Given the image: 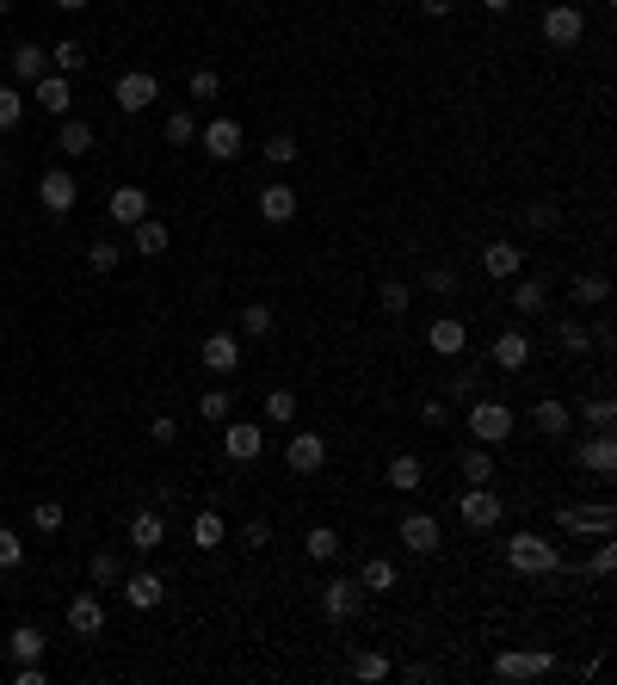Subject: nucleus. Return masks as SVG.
Listing matches in <instances>:
<instances>
[{"mask_svg":"<svg viewBox=\"0 0 617 685\" xmlns=\"http://www.w3.org/2000/svg\"><path fill=\"white\" fill-rule=\"evenodd\" d=\"M506 568L513 574H556L562 568V544L543 531H513L506 537Z\"/></svg>","mask_w":617,"mask_h":685,"instance_id":"nucleus-1","label":"nucleus"},{"mask_svg":"<svg viewBox=\"0 0 617 685\" xmlns=\"http://www.w3.org/2000/svg\"><path fill=\"white\" fill-rule=\"evenodd\" d=\"M513 426H519V414L506 408L500 395H476V402H469V439L476 445H506Z\"/></svg>","mask_w":617,"mask_h":685,"instance_id":"nucleus-2","label":"nucleus"},{"mask_svg":"<svg viewBox=\"0 0 617 685\" xmlns=\"http://www.w3.org/2000/svg\"><path fill=\"white\" fill-rule=\"evenodd\" d=\"M457 519H463L469 531H494V525L506 519V500L494 494V482H482V488H463V494H457Z\"/></svg>","mask_w":617,"mask_h":685,"instance_id":"nucleus-3","label":"nucleus"},{"mask_svg":"<svg viewBox=\"0 0 617 685\" xmlns=\"http://www.w3.org/2000/svg\"><path fill=\"white\" fill-rule=\"evenodd\" d=\"M617 513H611V500H593V507H562L556 513V531L562 537H611Z\"/></svg>","mask_w":617,"mask_h":685,"instance_id":"nucleus-4","label":"nucleus"},{"mask_svg":"<svg viewBox=\"0 0 617 685\" xmlns=\"http://www.w3.org/2000/svg\"><path fill=\"white\" fill-rule=\"evenodd\" d=\"M358 611H365V587H358L352 574H334V581L321 587V618H328V624H352Z\"/></svg>","mask_w":617,"mask_h":685,"instance_id":"nucleus-5","label":"nucleus"},{"mask_svg":"<svg viewBox=\"0 0 617 685\" xmlns=\"http://www.w3.org/2000/svg\"><path fill=\"white\" fill-rule=\"evenodd\" d=\"M488 673L494 679H543V673H556V655L550 648H506V655H494Z\"/></svg>","mask_w":617,"mask_h":685,"instance_id":"nucleus-6","label":"nucleus"},{"mask_svg":"<svg viewBox=\"0 0 617 685\" xmlns=\"http://www.w3.org/2000/svg\"><path fill=\"white\" fill-rule=\"evenodd\" d=\"M395 537H402V550H408V556H439L445 525H439V513H402Z\"/></svg>","mask_w":617,"mask_h":685,"instance_id":"nucleus-7","label":"nucleus"},{"mask_svg":"<svg viewBox=\"0 0 617 685\" xmlns=\"http://www.w3.org/2000/svg\"><path fill=\"white\" fill-rule=\"evenodd\" d=\"M321 463H328V439H321V432H290L284 439V470L290 476H321Z\"/></svg>","mask_w":617,"mask_h":685,"instance_id":"nucleus-8","label":"nucleus"},{"mask_svg":"<svg viewBox=\"0 0 617 685\" xmlns=\"http://www.w3.org/2000/svg\"><path fill=\"white\" fill-rule=\"evenodd\" d=\"M112 99H118V112H149V105L161 99V81L149 75V68H130V75H118V87H112Z\"/></svg>","mask_w":617,"mask_h":685,"instance_id":"nucleus-9","label":"nucleus"},{"mask_svg":"<svg viewBox=\"0 0 617 685\" xmlns=\"http://www.w3.org/2000/svg\"><path fill=\"white\" fill-rule=\"evenodd\" d=\"M260 451H266V426L229 414V420H223V457H229V463H253Z\"/></svg>","mask_w":617,"mask_h":685,"instance_id":"nucleus-10","label":"nucleus"},{"mask_svg":"<svg viewBox=\"0 0 617 685\" xmlns=\"http://www.w3.org/2000/svg\"><path fill=\"white\" fill-rule=\"evenodd\" d=\"M580 31H587V13L568 7V0L543 13V44H550V50H574V44H580Z\"/></svg>","mask_w":617,"mask_h":685,"instance_id":"nucleus-11","label":"nucleus"},{"mask_svg":"<svg viewBox=\"0 0 617 685\" xmlns=\"http://www.w3.org/2000/svg\"><path fill=\"white\" fill-rule=\"evenodd\" d=\"M198 142H204L210 161H241V149H247V136H241L235 118H210V124L198 130Z\"/></svg>","mask_w":617,"mask_h":685,"instance_id":"nucleus-12","label":"nucleus"},{"mask_svg":"<svg viewBox=\"0 0 617 685\" xmlns=\"http://www.w3.org/2000/svg\"><path fill=\"white\" fill-rule=\"evenodd\" d=\"M75 198H81V186H75V173H68V167H50V173L38 179V204H44L50 216H68V210H75Z\"/></svg>","mask_w":617,"mask_h":685,"instance_id":"nucleus-13","label":"nucleus"},{"mask_svg":"<svg viewBox=\"0 0 617 685\" xmlns=\"http://www.w3.org/2000/svg\"><path fill=\"white\" fill-rule=\"evenodd\" d=\"M531 426L543 432V439H568V432H574V408L556 402V395H537V402H531Z\"/></svg>","mask_w":617,"mask_h":685,"instance_id":"nucleus-14","label":"nucleus"},{"mask_svg":"<svg viewBox=\"0 0 617 685\" xmlns=\"http://www.w3.org/2000/svg\"><path fill=\"white\" fill-rule=\"evenodd\" d=\"M482 272H488L494 284L519 278V272H525V247H519V241H488V247H482Z\"/></svg>","mask_w":617,"mask_h":685,"instance_id":"nucleus-15","label":"nucleus"},{"mask_svg":"<svg viewBox=\"0 0 617 685\" xmlns=\"http://www.w3.org/2000/svg\"><path fill=\"white\" fill-rule=\"evenodd\" d=\"M124 605L130 611H155L161 599H167V581H161V574H149V568H136V574H124Z\"/></svg>","mask_w":617,"mask_h":685,"instance_id":"nucleus-16","label":"nucleus"},{"mask_svg":"<svg viewBox=\"0 0 617 685\" xmlns=\"http://www.w3.org/2000/svg\"><path fill=\"white\" fill-rule=\"evenodd\" d=\"M383 482H389L395 494H420V488H426V463H420L414 451H395V457L383 463Z\"/></svg>","mask_w":617,"mask_h":685,"instance_id":"nucleus-17","label":"nucleus"},{"mask_svg":"<svg viewBox=\"0 0 617 685\" xmlns=\"http://www.w3.org/2000/svg\"><path fill=\"white\" fill-rule=\"evenodd\" d=\"M488 358H494L500 371H525V365H531V334H525V328H506V334H494Z\"/></svg>","mask_w":617,"mask_h":685,"instance_id":"nucleus-18","label":"nucleus"},{"mask_svg":"<svg viewBox=\"0 0 617 685\" xmlns=\"http://www.w3.org/2000/svg\"><path fill=\"white\" fill-rule=\"evenodd\" d=\"M105 216H112L118 229H136L142 216H149V192H142V186H118L112 198H105Z\"/></svg>","mask_w":617,"mask_h":685,"instance_id":"nucleus-19","label":"nucleus"},{"mask_svg":"<svg viewBox=\"0 0 617 685\" xmlns=\"http://www.w3.org/2000/svg\"><path fill=\"white\" fill-rule=\"evenodd\" d=\"M68 630H75V636H99V630H105V599H99L93 587L68 599Z\"/></svg>","mask_w":617,"mask_h":685,"instance_id":"nucleus-20","label":"nucleus"},{"mask_svg":"<svg viewBox=\"0 0 617 685\" xmlns=\"http://www.w3.org/2000/svg\"><path fill=\"white\" fill-rule=\"evenodd\" d=\"M358 587H365V599H377V593H395V581H402V568H395L389 556H365L358 562V574H352Z\"/></svg>","mask_w":617,"mask_h":685,"instance_id":"nucleus-21","label":"nucleus"},{"mask_svg":"<svg viewBox=\"0 0 617 685\" xmlns=\"http://www.w3.org/2000/svg\"><path fill=\"white\" fill-rule=\"evenodd\" d=\"M7 68H13V87H31V81H44V75H50V50H38V44H13Z\"/></svg>","mask_w":617,"mask_h":685,"instance_id":"nucleus-22","label":"nucleus"},{"mask_svg":"<svg viewBox=\"0 0 617 685\" xmlns=\"http://www.w3.org/2000/svg\"><path fill=\"white\" fill-rule=\"evenodd\" d=\"M198 358H204V371H216V377H229V371L241 365V340H235V334H210V340L198 346Z\"/></svg>","mask_w":617,"mask_h":685,"instance_id":"nucleus-23","label":"nucleus"},{"mask_svg":"<svg viewBox=\"0 0 617 685\" xmlns=\"http://www.w3.org/2000/svg\"><path fill=\"white\" fill-rule=\"evenodd\" d=\"M426 346L439 352V358H463V346H469V328H463L457 315H439V321H432V334H426Z\"/></svg>","mask_w":617,"mask_h":685,"instance_id":"nucleus-24","label":"nucleus"},{"mask_svg":"<svg viewBox=\"0 0 617 685\" xmlns=\"http://www.w3.org/2000/svg\"><path fill=\"white\" fill-rule=\"evenodd\" d=\"M574 457H580V470H593V476H611V470H617V439H611V432H593V439L580 445Z\"/></svg>","mask_w":617,"mask_h":685,"instance_id":"nucleus-25","label":"nucleus"},{"mask_svg":"<svg viewBox=\"0 0 617 685\" xmlns=\"http://www.w3.org/2000/svg\"><path fill=\"white\" fill-rule=\"evenodd\" d=\"M130 247H136L142 260H161L167 247H173V235H167V223H155V216H142V223L130 229Z\"/></svg>","mask_w":617,"mask_h":685,"instance_id":"nucleus-26","label":"nucleus"},{"mask_svg":"<svg viewBox=\"0 0 617 685\" xmlns=\"http://www.w3.org/2000/svg\"><path fill=\"white\" fill-rule=\"evenodd\" d=\"M161 544H167V519H161V513H136V519H130V550L149 556V550H161Z\"/></svg>","mask_w":617,"mask_h":685,"instance_id":"nucleus-27","label":"nucleus"},{"mask_svg":"<svg viewBox=\"0 0 617 685\" xmlns=\"http://www.w3.org/2000/svg\"><path fill=\"white\" fill-rule=\"evenodd\" d=\"M260 216H266V223H290V216H297V192H290V179H272V186L260 192Z\"/></svg>","mask_w":617,"mask_h":685,"instance_id":"nucleus-28","label":"nucleus"},{"mask_svg":"<svg viewBox=\"0 0 617 685\" xmlns=\"http://www.w3.org/2000/svg\"><path fill=\"white\" fill-rule=\"evenodd\" d=\"M513 291H506V303H513V315H543V303H550V291H543V278H506Z\"/></svg>","mask_w":617,"mask_h":685,"instance_id":"nucleus-29","label":"nucleus"},{"mask_svg":"<svg viewBox=\"0 0 617 685\" xmlns=\"http://www.w3.org/2000/svg\"><path fill=\"white\" fill-rule=\"evenodd\" d=\"M457 476H463V488L494 482V451H488V445H469V451L457 457Z\"/></svg>","mask_w":617,"mask_h":685,"instance_id":"nucleus-30","label":"nucleus"},{"mask_svg":"<svg viewBox=\"0 0 617 685\" xmlns=\"http://www.w3.org/2000/svg\"><path fill=\"white\" fill-rule=\"evenodd\" d=\"M192 544H198V550H223V544H229V519L216 513V507H204V513L192 519Z\"/></svg>","mask_w":617,"mask_h":685,"instance_id":"nucleus-31","label":"nucleus"},{"mask_svg":"<svg viewBox=\"0 0 617 685\" xmlns=\"http://www.w3.org/2000/svg\"><path fill=\"white\" fill-rule=\"evenodd\" d=\"M38 87V105L50 118H68V105H75V93H68V75H44V81H31Z\"/></svg>","mask_w":617,"mask_h":685,"instance_id":"nucleus-32","label":"nucleus"},{"mask_svg":"<svg viewBox=\"0 0 617 685\" xmlns=\"http://www.w3.org/2000/svg\"><path fill=\"white\" fill-rule=\"evenodd\" d=\"M303 556H309V562H334V556H340V531H334V525H309V531H303Z\"/></svg>","mask_w":617,"mask_h":685,"instance_id":"nucleus-33","label":"nucleus"},{"mask_svg":"<svg viewBox=\"0 0 617 685\" xmlns=\"http://www.w3.org/2000/svg\"><path fill=\"white\" fill-rule=\"evenodd\" d=\"M56 149H62V155H87V149H93V124H87V118H62Z\"/></svg>","mask_w":617,"mask_h":685,"instance_id":"nucleus-34","label":"nucleus"},{"mask_svg":"<svg viewBox=\"0 0 617 685\" xmlns=\"http://www.w3.org/2000/svg\"><path fill=\"white\" fill-rule=\"evenodd\" d=\"M50 68H56V75H81V68H87V44H81V38L50 44Z\"/></svg>","mask_w":617,"mask_h":685,"instance_id":"nucleus-35","label":"nucleus"},{"mask_svg":"<svg viewBox=\"0 0 617 685\" xmlns=\"http://www.w3.org/2000/svg\"><path fill=\"white\" fill-rule=\"evenodd\" d=\"M574 303H580V309H599V303H611V278H605V272L574 278Z\"/></svg>","mask_w":617,"mask_h":685,"instance_id":"nucleus-36","label":"nucleus"},{"mask_svg":"<svg viewBox=\"0 0 617 685\" xmlns=\"http://www.w3.org/2000/svg\"><path fill=\"white\" fill-rule=\"evenodd\" d=\"M7 648H13V661H44V630L38 624H19L7 636Z\"/></svg>","mask_w":617,"mask_h":685,"instance_id":"nucleus-37","label":"nucleus"},{"mask_svg":"<svg viewBox=\"0 0 617 685\" xmlns=\"http://www.w3.org/2000/svg\"><path fill=\"white\" fill-rule=\"evenodd\" d=\"M118 260H124V247H118L112 235L87 241V272H118Z\"/></svg>","mask_w":617,"mask_h":685,"instance_id":"nucleus-38","label":"nucleus"},{"mask_svg":"<svg viewBox=\"0 0 617 685\" xmlns=\"http://www.w3.org/2000/svg\"><path fill=\"white\" fill-rule=\"evenodd\" d=\"M229 414H235V395H229V389H204V395H198V420L223 426Z\"/></svg>","mask_w":617,"mask_h":685,"instance_id":"nucleus-39","label":"nucleus"},{"mask_svg":"<svg viewBox=\"0 0 617 685\" xmlns=\"http://www.w3.org/2000/svg\"><path fill=\"white\" fill-rule=\"evenodd\" d=\"M272 321H278L272 303H247V309H241V340H266V334H272Z\"/></svg>","mask_w":617,"mask_h":685,"instance_id":"nucleus-40","label":"nucleus"},{"mask_svg":"<svg viewBox=\"0 0 617 685\" xmlns=\"http://www.w3.org/2000/svg\"><path fill=\"white\" fill-rule=\"evenodd\" d=\"M556 346H562V352H593V328H580L574 315H562V321H556Z\"/></svg>","mask_w":617,"mask_h":685,"instance_id":"nucleus-41","label":"nucleus"},{"mask_svg":"<svg viewBox=\"0 0 617 685\" xmlns=\"http://www.w3.org/2000/svg\"><path fill=\"white\" fill-rule=\"evenodd\" d=\"M87 574H93V587H118V581H124V562H118V550H99V556L87 562Z\"/></svg>","mask_w":617,"mask_h":685,"instance_id":"nucleus-42","label":"nucleus"},{"mask_svg":"<svg viewBox=\"0 0 617 685\" xmlns=\"http://www.w3.org/2000/svg\"><path fill=\"white\" fill-rule=\"evenodd\" d=\"M260 155H266V167H290L303 149H297V136H284V130H278V136H266V142H260Z\"/></svg>","mask_w":617,"mask_h":685,"instance_id":"nucleus-43","label":"nucleus"},{"mask_svg":"<svg viewBox=\"0 0 617 685\" xmlns=\"http://www.w3.org/2000/svg\"><path fill=\"white\" fill-rule=\"evenodd\" d=\"M377 303H383L389 315H408V303H414V291H408V284H402V278H383V284H377Z\"/></svg>","mask_w":617,"mask_h":685,"instance_id":"nucleus-44","label":"nucleus"},{"mask_svg":"<svg viewBox=\"0 0 617 685\" xmlns=\"http://www.w3.org/2000/svg\"><path fill=\"white\" fill-rule=\"evenodd\" d=\"M290 420H297V395H290V389H272V395H266V426H290Z\"/></svg>","mask_w":617,"mask_h":685,"instance_id":"nucleus-45","label":"nucleus"},{"mask_svg":"<svg viewBox=\"0 0 617 685\" xmlns=\"http://www.w3.org/2000/svg\"><path fill=\"white\" fill-rule=\"evenodd\" d=\"M161 136L173 142V149H186V142H198V118H192V112H173V118L161 124Z\"/></svg>","mask_w":617,"mask_h":685,"instance_id":"nucleus-46","label":"nucleus"},{"mask_svg":"<svg viewBox=\"0 0 617 685\" xmlns=\"http://www.w3.org/2000/svg\"><path fill=\"white\" fill-rule=\"evenodd\" d=\"M352 679H389V655H383V648H365V655H352Z\"/></svg>","mask_w":617,"mask_h":685,"instance_id":"nucleus-47","label":"nucleus"},{"mask_svg":"<svg viewBox=\"0 0 617 685\" xmlns=\"http://www.w3.org/2000/svg\"><path fill=\"white\" fill-rule=\"evenodd\" d=\"M562 223V210L550 204V198H537V204H525V229H537V235H550Z\"/></svg>","mask_w":617,"mask_h":685,"instance_id":"nucleus-48","label":"nucleus"},{"mask_svg":"<svg viewBox=\"0 0 617 685\" xmlns=\"http://www.w3.org/2000/svg\"><path fill=\"white\" fill-rule=\"evenodd\" d=\"M19 124H25V93L0 87V130H19Z\"/></svg>","mask_w":617,"mask_h":685,"instance_id":"nucleus-49","label":"nucleus"},{"mask_svg":"<svg viewBox=\"0 0 617 685\" xmlns=\"http://www.w3.org/2000/svg\"><path fill=\"white\" fill-rule=\"evenodd\" d=\"M266 544H272V519H260V513L241 519V550H266Z\"/></svg>","mask_w":617,"mask_h":685,"instance_id":"nucleus-50","label":"nucleus"},{"mask_svg":"<svg viewBox=\"0 0 617 685\" xmlns=\"http://www.w3.org/2000/svg\"><path fill=\"white\" fill-rule=\"evenodd\" d=\"M62 519H68V513H62V500H38V507H31V525H38L44 537L62 531Z\"/></svg>","mask_w":617,"mask_h":685,"instance_id":"nucleus-51","label":"nucleus"},{"mask_svg":"<svg viewBox=\"0 0 617 685\" xmlns=\"http://www.w3.org/2000/svg\"><path fill=\"white\" fill-rule=\"evenodd\" d=\"M19 562H25V537L0 525V568H19Z\"/></svg>","mask_w":617,"mask_h":685,"instance_id":"nucleus-52","label":"nucleus"},{"mask_svg":"<svg viewBox=\"0 0 617 685\" xmlns=\"http://www.w3.org/2000/svg\"><path fill=\"white\" fill-rule=\"evenodd\" d=\"M587 420H593V432H611V420H617V402H611V395H593V402H587Z\"/></svg>","mask_w":617,"mask_h":685,"instance_id":"nucleus-53","label":"nucleus"},{"mask_svg":"<svg viewBox=\"0 0 617 685\" xmlns=\"http://www.w3.org/2000/svg\"><path fill=\"white\" fill-rule=\"evenodd\" d=\"M426 291H432V297H451V291H457V272H451V266H426Z\"/></svg>","mask_w":617,"mask_h":685,"instance_id":"nucleus-54","label":"nucleus"},{"mask_svg":"<svg viewBox=\"0 0 617 685\" xmlns=\"http://www.w3.org/2000/svg\"><path fill=\"white\" fill-rule=\"evenodd\" d=\"M420 420H426L432 432H445V426H451V408L439 402V395H426V402H420Z\"/></svg>","mask_w":617,"mask_h":685,"instance_id":"nucleus-55","label":"nucleus"},{"mask_svg":"<svg viewBox=\"0 0 617 685\" xmlns=\"http://www.w3.org/2000/svg\"><path fill=\"white\" fill-rule=\"evenodd\" d=\"M223 93V75H216V68H198L192 75V99H216Z\"/></svg>","mask_w":617,"mask_h":685,"instance_id":"nucleus-56","label":"nucleus"},{"mask_svg":"<svg viewBox=\"0 0 617 685\" xmlns=\"http://www.w3.org/2000/svg\"><path fill=\"white\" fill-rule=\"evenodd\" d=\"M149 439H155V445H173V439H179V420L155 414V420H149Z\"/></svg>","mask_w":617,"mask_h":685,"instance_id":"nucleus-57","label":"nucleus"},{"mask_svg":"<svg viewBox=\"0 0 617 685\" xmlns=\"http://www.w3.org/2000/svg\"><path fill=\"white\" fill-rule=\"evenodd\" d=\"M587 568H593V574H599V581H605V574H611V568H617V550H611V544H605V537H599V550H593V562H587Z\"/></svg>","mask_w":617,"mask_h":685,"instance_id":"nucleus-58","label":"nucleus"},{"mask_svg":"<svg viewBox=\"0 0 617 685\" xmlns=\"http://www.w3.org/2000/svg\"><path fill=\"white\" fill-rule=\"evenodd\" d=\"M451 7H457V0H420V13H426V19H451Z\"/></svg>","mask_w":617,"mask_h":685,"instance_id":"nucleus-59","label":"nucleus"},{"mask_svg":"<svg viewBox=\"0 0 617 685\" xmlns=\"http://www.w3.org/2000/svg\"><path fill=\"white\" fill-rule=\"evenodd\" d=\"M476 389V371H451V395H469Z\"/></svg>","mask_w":617,"mask_h":685,"instance_id":"nucleus-60","label":"nucleus"},{"mask_svg":"<svg viewBox=\"0 0 617 685\" xmlns=\"http://www.w3.org/2000/svg\"><path fill=\"white\" fill-rule=\"evenodd\" d=\"M56 7H62V13H87V7H93V0H56Z\"/></svg>","mask_w":617,"mask_h":685,"instance_id":"nucleus-61","label":"nucleus"},{"mask_svg":"<svg viewBox=\"0 0 617 685\" xmlns=\"http://www.w3.org/2000/svg\"><path fill=\"white\" fill-rule=\"evenodd\" d=\"M482 13H513V0H482Z\"/></svg>","mask_w":617,"mask_h":685,"instance_id":"nucleus-62","label":"nucleus"},{"mask_svg":"<svg viewBox=\"0 0 617 685\" xmlns=\"http://www.w3.org/2000/svg\"><path fill=\"white\" fill-rule=\"evenodd\" d=\"M7 13H13V0H0V19H7Z\"/></svg>","mask_w":617,"mask_h":685,"instance_id":"nucleus-63","label":"nucleus"},{"mask_svg":"<svg viewBox=\"0 0 617 685\" xmlns=\"http://www.w3.org/2000/svg\"><path fill=\"white\" fill-rule=\"evenodd\" d=\"M0 179H7V155H0Z\"/></svg>","mask_w":617,"mask_h":685,"instance_id":"nucleus-64","label":"nucleus"}]
</instances>
